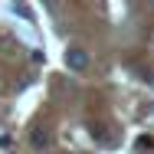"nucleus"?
Segmentation results:
<instances>
[{
    "label": "nucleus",
    "mask_w": 154,
    "mask_h": 154,
    "mask_svg": "<svg viewBox=\"0 0 154 154\" xmlns=\"http://www.w3.org/2000/svg\"><path fill=\"white\" fill-rule=\"evenodd\" d=\"M66 69L85 72V69H89V53H85L82 46H69V49H66Z\"/></svg>",
    "instance_id": "1"
},
{
    "label": "nucleus",
    "mask_w": 154,
    "mask_h": 154,
    "mask_svg": "<svg viewBox=\"0 0 154 154\" xmlns=\"http://www.w3.org/2000/svg\"><path fill=\"white\" fill-rule=\"evenodd\" d=\"M33 148H49V141H53V134L46 131V128H33Z\"/></svg>",
    "instance_id": "2"
},
{
    "label": "nucleus",
    "mask_w": 154,
    "mask_h": 154,
    "mask_svg": "<svg viewBox=\"0 0 154 154\" xmlns=\"http://www.w3.org/2000/svg\"><path fill=\"white\" fill-rule=\"evenodd\" d=\"M92 138H98L102 144H108V141H112V138H108V131H105L102 125H92Z\"/></svg>",
    "instance_id": "3"
},
{
    "label": "nucleus",
    "mask_w": 154,
    "mask_h": 154,
    "mask_svg": "<svg viewBox=\"0 0 154 154\" xmlns=\"http://www.w3.org/2000/svg\"><path fill=\"white\" fill-rule=\"evenodd\" d=\"M0 89H3V79H0Z\"/></svg>",
    "instance_id": "4"
}]
</instances>
